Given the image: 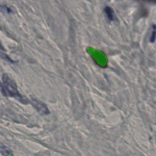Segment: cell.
<instances>
[{
    "mask_svg": "<svg viewBox=\"0 0 156 156\" xmlns=\"http://www.w3.org/2000/svg\"><path fill=\"white\" fill-rule=\"evenodd\" d=\"M0 153L3 156H13L12 150L2 143H0Z\"/></svg>",
    "mask_w": 156,
    "mask_h": 156,
    "instance_id": "3",
    "label": "cell"
},
{
    "mask_svg": "<svg viewBox=\"0 0 156 156\" xmlns=\"http://www.w3.org/2000/svg\"><path fill=\"white\" fill-rule=\"evenodd\" d=\"M32 104L35 107V108L41 114L43 115H46L49 113V111L46 107V105L38 101L37 100H32Z\"/></svg>",
    "mask_w": 156,
    "mask_h": 156,
    "instance_id": "2",
    "label": "cell"
},
{
    "mask_svg": "<svg viewBox=\"0 0 156 156\" xmlns=\"http://www.w3.org/2000/svg\"><path fill=\"white\" fill-rule=\"evenodd\" d=\"M104 12L107 17V18L110 20V21H114L115 19V13L113 12V9L109 7V6H107L105 7L104 9Z\"/></svg>",
    "mask_w": 156,
    "mask_h": 156,
    "instance_id": "4",
    "label": "cell"
},
{
    "mask_svg": "<svg viewBox=\"0 0 156 156\" xmlns=\"http://www.w3.org/2000/svg\"><path fill=\"white\" fill-rule=\"evenodd\" d=\"M138 1H141L144 2H154V3H155V0H138Z\"/></svg>",
    "mask_w": 156,
    "mask_h": 156,
    "instance_id": "7",
    "label": "cell"
},
{
    "mask_svg": "<svg viewBox=\"0 0 156 156\" xmlns=\"http://www.w3.org/2000/svg\"><path fill=\"white\" fill-rule=\"evenodd\" d=\"M155 40V25L153 24L152 31L149 38V41L151 43H154Z\"/></svg>",
    "mask_w": 156,
    "mask_h": 156,
    "instance_id": "6",
    "label": "cell"
},
{
    "mask_svg": "<svg viewBox=\"0 0 156 156\" xmlns=\"http://www.w3.org/2000/svg\"><path fill=\"white\" fill-rule=\"evenodd\" d=\"M0 89L2 94L5 97L14 98L22 103H27L28 101L18 91L15 80L7 73H3L0 80Z\"/></svg>",
    "mask_w": 156,
    "mask_h": 156,
    "instance_id": "1",
    "label": "cell"
},
{
    "mask_svg": "<svg viewBox=\"0 0 156 156\" xmlns=\"http://www.w3.org/2000/svg\"><path fill=\"white\" fill-rule=\"evenodd\" d=\"M0 12H2V13H4V12H6V13H12V10L10 7H8L7 5H2V4H0Z\"/></svg>",
    "mask_w": 156,
    "mask_h": 156,
    "instance_id": "5",
    "label": "cell"
}]
</instances>
